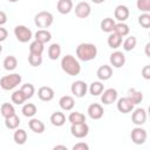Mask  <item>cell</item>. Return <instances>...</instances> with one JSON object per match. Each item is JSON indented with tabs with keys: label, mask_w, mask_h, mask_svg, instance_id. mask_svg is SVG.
<instances>
[{
	"label": "cell",
	"mask_w": 150,
	"mask_h": 150,
	"mask_svg": "<svg viewBox=\"0 0 150 150\" xmlns=\"http://www.w3.org/2000/svg\"><path fill=\"white\" fill-rule=\"evenodd\" d=\"M61 68L69 76H76L81 71V64H80L79 60L75 59L70 54H68V55L62 57V60H61Z\"/></svg>",
	"instance_id": "obj_1"
},
{
	"label": "cell",
	"mask_w": 150,
	"mask_h": 150,
	"mask_svg": "<svg viewBox=\"0 0 150 150\" xmlns=\"http://www.w3.org/2000/svg\"><path fill=\"white\" fill-rule=\"evenodd\" d=\"M97 55V48L93 43H80L76 47V56L80 61H91Z\"/></svg>",
	"instance_id": "obj_2"
},
{
	"label": "cell",
	"mask_w": 150,
	"mask_h": 150,
	"mask_svg": "<svg viewBox=\"0 0 150 150\" xmlns=\"http://www.w3.org/2000/svg\"><path fill=\"white\" fill-rule=\"evenodd\" d=\"M21 75L14 73V74H9V75H5L0 79V87L4 90H12L14 89L16 86H19L21 83Z\"/></svg>",
	"instance_id": "obj_3"
},
{
	"label": "cell",
	"mask_w": 150,
	"mask_h": 150,
	"mask_svg": "<svg viewBox=\"0 0 150 150\" xmlns=\"http://www.w3.org/2000/svg\"><path fill=\"white\" fill-rule=\"evenodd\" d=\"M54 21V18H53V14L47 12V11H42V12H39L35 18H34V22L35 25L41 28V29H45V28H48L49 26H52Z\"/></svg>",
	"instance_id": "obj_4"
},
{
	"label": "cell",
	"mask_w": 150,
	"mask_h": 150,
	"mask_svg": "<svg viewBox=\"0 0 150 150\" xmlns=\"http://www.w3.org/2000/svg\"><path fill=\"white\" fill-rule=\"evenodd\" d=\"M14 35H15V38H16V40L19 42L26 43L32 39L33 33L28 27H26L23 25H19V26H16L14 28Z\"/></svg>",
	"instance_id": "obj_5"
},
{
	"label": "cell",
	"mask_w": 150,
	"mask_h": 150,
	"mask_svg": "<svg viewBox=\"0 0 150 150\" xmlns=\"http://www.w3.org/2000/svg\"><path fill=\"white\" fill-rule=\"evenodd\" d=\"M130 137H131V141L135 144L141 145L146 141V131H145V129L141 128V125H138V127H136L131 130Z\"/></svg>",
	"instance_id": "obj_6"
},
{
	"label": "cell",
	"mask_w": 150,
	"mask_h": 150,
	"mask_svg": "<svg viewBox=\"0 0 150 150\" xmlns=\"http://www.w3.org/2000/svg\"><path fill=\"white\" fill-rule=\"evenodd\" d=\"M70 132L75 138H83L88 135L89 132V127L86 122L80 123V124H71L70 127Z\"/></svg>",
	"instance_id": "obj_7"
},
{
	"label": "cell",
	"mask_w": 150,
	"mask_h": 150,
	"mask_svg": "<svg viewBox=\"0 0 150 150\" xmlns=\"http://www.w3.org/2000/svg\"><path fill=\"white\" fill-rule=\"evenodd\" d=\"M70 90H71V94L75 96V97H83L86 94H87V90H88V86L84 81H75L71 83V87H70Z\"/></svg>",
	"instance_id": "obj_8"
},
{
	"label": "cell",
	"mask_w": 150,
	"mask_h": 150,
	"mask_svg": "<svg viewBox=\"0 0 150 150\" xmlns=\"http://www.w3.org/2000/svg\"><path fill=\"white\" fill-rule=\"evenodd\" d=\"M91 13V8H90V5L86 1H81L79 2L76 6H75V14L77 18L80 19H84V18H88Z\"/></svg>",
	"instance_id": "obj_9"
},
{
	"label": "cell",
	"mask_w": 150,
	"mask_h": 150,
	"mask_svg": "<svg viewBox=\"0 0 150 150\" xmlns=\"http://www.w3.org/2000/svg\"><path fill=\"white\" fill-rule=\"evenodd\" d=\"M102 96H101V102L103 104H111L114 102H116L117 100V90L114 88H109L102 91Z\"/></svg>",
	"instance_id": "obj_10"
},
{
	"label": "cell",
	"mask_w": 150,
	"mask_h": 150,
	"mask_svg": "<svg viewBox=\"0 0 150 150\" xmlns=\"http://www.w3.org/2000/svg\"><path fill=\"white\" fill-rule=\"evenodd\" d=\"M131 121L134 124L136 125H142L145 123L146 121V111L143 108H137L134 110L132 115H131Z\"/></svg>",
	"instance_id": "obj_11"
},
{
	"label": "cell",
	"mask_w": 150,
	"mask_h": 150,
	"mask_svg": "<svg viewBox=\"0 0 150 150\" xmlns=\"http://www.w3.org/2000/svg\"><path fill=\"white\" fill-rule=\"evenodd\" d=\"M104 114L103 107L98 103H93L88 107V115L91 120H100Z\"/></svg>",
	"instance_id": "obj_12"
},
{
	"label": "cell",
	"mask_w": 150,
	"mask_h": 150,
	"mask_svg": "<svg viewBox=\"0 0 150 150\" xmlns=\"http://www.w3.org/2000/svg\"><path fill=\"white\" fill-rule=\"evenodd\" d=\"M117 110L122 114H128L134 110V104L130 102L128 97H121L117 101Z\"/></svg>",
	"instance_id": "obj_13"
},
{
	"label": "cell",
	"mask_w": 150,
	"mask_h": 150,
	"mask_svg": "<svg viewBox=\"0 0 150 150\" xmlns=\"http://www.w3.org/2000/svg\"><path fill=\"white\" fill-rule=\"evenodd\" d=\"M109 60H110L111 66L115 67V68H121L125 63V56H124V54L122 52H118V50L114 52L110 55V59Z\"/></svg>",
	"instance_id": "obj_14"
},
{
	"label": "cell",
	"mask_w": 150,
	"mask_h": 150,
	"mask_svg": "<svg viewBox=\"0 0 150 150\" xmlns=\"http://www.w3.org/2000/svg\"><path fill=\"white\" fill-rule=\"evenodd\" d=\"M129 14H130L129 8L125 5H118V6H116L115 12H114L115 19H117L120 22H124L129 18Z\"/></svg>",
	"instance_id": "obj_15"
},
{
	"label": "cell",
	"mask_w": 150,
	"mask_h": 150,
	"mask_svg": "<svg viewBox=\"0 0 150 150\" xmlns=\"http://www.w3.org/2000/svg\"><path fill=\"white\" fill-rule=\"evenodd\" d=\"M38 96L43 102H49L54 98V90L50 87H41L38 90Z\"/></svg>",
	"instance_id": "obj_16"
},
{
	"label": "cell",
	"mask_w": 150,
	"mask_h": 150,
	"mask_svg": "<svg viewBox=\"0 0 150 150\" xmlns=\"http://www.w3.org/2000/svg\"><path fill=\"white\" fill-rule=\"evenodd\" d=\"M96 75H97L98 80H101V81H107V80H109V79L112 76V69H111L110 66L103 64V66H101V67L97 69Z\"/></svg>",
	"instance_id": "obj_17"
},
{
	"label": "cell",
	"mask_w": 150,
	"mask_h": 150,
	"mask_svg": "<svg viewBox=\"0 0 150 150\" xmlns=\"http://www.w3.org/2000/svg\"><path fill=\"white\" fill-rule=\"evenodd\" d=\"M59 104H60V108H61L62 110L69 111V110H71V109L74 108L75 101H74V98H73L71 96L64 95V96H62V97L59 100Z\"/></svg>",
	"instance_id": "obj_18"
},
{
	"label": "cell",
	"mask_w": 150,
	"mask_h": 150,
	"mask_svg": "<svg viewBox=\"0 0 150 150\" xmlns=\"http://www.w3.org/2000/svg\"><path fill=\"white\" fill-rule=\"evenodd\" d=\"M127 97L130 100V102H131L134 105H135V104H138V103H141V102L143 101V94H142V91H138V90H136V89H134V88H130V89L128 90Z\"/></svg>",
	"instance_id": "obj_19"
},
{
	"label": "cell",
	"mask_w": 150,
	"mask_h": 150,
	"mask_svg": "<svg viewBox=\"0 0 150 150\" xmlns=\"http://www.w3.org/2000/svg\"><path fill=\"white\" fill-rule=\"evenodd\" d=\"M57 12L61 14H68L73 9V1L71 0H59L56 5Z\"/></svg>",
	"instance_id": "obj_20"
},
{
	"label": "cell",
	"mask_w": 150,
	"mask_h": 150,
	"mask_svg": "<svg viewBox=\"0 0 150 150\" xmlns=\"http://www.w3.org/2000/svg\"><path fill=\"white\" fill-rule=\"evenodd\" d=\"M50 123L54 127H62L66 123V116L61 111H55L50 115Z\"/></svg>",
	"instance_id": "obj_21"
},
{
	"label": "cell",
	"mask_w": 150,
	"mask_h": 150,
	"mask_svg": "<svg viewBox=\"0 0 150 150\" xmlns=\"http://www.w3.org/2000/svg\"><path fill=\"white\" fill-rule=\"evenodd\" d=\"M28 125H29V129L32 131H34L35 134H42L45 131V124L42 121L38 120V118H32L29 122H28Z\"/></svg>",
	"instance_id": "obj_22"
},
{
	"label": "cell",
	"mask_w": 150,
	"mask_h": 150,
	"mask_svg": "<svg viewBox=\"0 0 150 150\" xmlns=\"http://www.w3.org/2000/svg\"><path fill=\"white\" fill-rule=\"evenodd\" d=\"M50 39H52V34L47 29H39L35 33V40L39 41V42H41V43H43V45L47 43V42H49Z\"/></svg>",
	"instance_id": "obj_23"
},
{
	"label": "cell",
	"mask_w": 150,
	"mask_h": 150,
	"mask_svg": "<svg viewBox=\"0 0 150 150\" xmlns=\"http://www.w3.org/2000/svg\"><path fill=\"white\" fill-rule=\"evenodd\" d=\"M13 139H14V142L16 143V144H19V145H22V144H25L26 143V141H27V132H26V130H23V129H15V131H14V135H13Z\"/></svg>",
	"instance_id": "obj_24"
},
{
	"label": "cell",
	"mask_w": 150,
	"mask_h": 150,
	"mask_svg": "<svg viewBox=\"0 0 150 150\" xmlns=\"http://www.w3.org/2000/svg\"><path fill=\"white\" fill-rule=\"evenodd\" d=\"M115 34L120 35V36H127L130 32V28L127 23L124 22H118V23H115V27H114V30H112Z\"/></svg>",
	"instance_id": "obj_25"
},
{
	"label": "cell",
	"mask_w": 150,
	"mask_h": 150,
	"mask_svg": "<svg viewBox=\"0 0 150 150\" xmlns=\"http://www.w3.org/2000/svg\"><path fill=\"white\" fill-rule=\"evenodd\" d=\"M107 42H108V46H109L110 48L116 49V48H118V47L122 45V36H120V35H117V34H115V33L112 32V33L108 36Z\"/></svg>",
	"instance_id": "obj_26"
},
{
	"label": "cell",
	"mask_w": 150,
	"mask_h": 150,
	"mask_svg": "<svg viewBox=\"0 0 150 150\" xmlns=\"http://www.w3.org/2000/svg\"><path fill=\"white\" fill-rule=\"evenodd\" d=\"M0 112H1V116H2L4 118H7V117H11V116H13V115L15 114V109H14V107H13L12 103L5 102V103L1 104Z\"/></svg>",
	"instance_id": "obj_27"
},
{
	"label": "cell",
	"mask_w": 150,
	"mask_h": 150,
	"mask_svg": "<svg viewBox=\"0 0 150 150\" xmlns=\"http://www.w3.org/2000/svg\"><path fill=\"white\" fill-rule=\"evenodd\" d=\"M61 55V47L59 43H52L48 48V57L50 60H57Z\"/></svg>",
	"instance_id": "obj_28"
},
{
	"label": "cell",
	"mask_w": 150,
	"mask_h": 150,
	"mask_svg": "<svg viewBox=\"0 0 150 150\" xmlns=\"http://www.w3.org/2000/svg\"><path fill=\"white\" fill-rule=\"evenodd\" d=\"M2 66H4V68H5L6 70H8V71L14 70V69L16 68V66H18V60H16V57H15V56L9 55V56L5 57Z\"/></svg>",
	"instance_id": "obj_29"
},
{
	"label": "cell",
	"mask_w": 150,
	"mask_h": 150,
	"mask_svg": "<svg viewBox=\"0 0 150 150\" xmlns=\"http://www.w3.org/2000/svg\"><path fill=\"white\" fill-rule=\"evenodd\" d=\"M114 27H115V21L111 18H105L101 21V29L104 33H112Z\"/></svg>",
	"instance_id": "obj_30"
},
{
	"label": "cell",
	"mask_w": 150,
	"mask_h": 150,
	"mask_svg": "<svg viewBox=\"0 0 150 150\" xmlns=\"http://www.w3.org/2000/svg\"><path fill=\"white\" fill-rule=\"evenodd\" d=\"M68 121L70 122V124H80V123L86 122V116L79 111H74V112L69 114Z\"/></svg>",
	"instance_id": "obj_31"
},
{
	"label": "cell",
	"mask_w": 150,
	"mask_h": 150,
	"mask_svg": "<svg viewBox=\"0 0 150 150\" xmlns=\"http://www.w3.org/2000/svg\"><path fill=\"white\" fill-rule=\"evenodd\" d=\"M20 124V118L14 114L13 116L11 117H7L5 118V125L7 129H11V130H15Z\"/></svg>",
	"instance_id": "obj_32"
},
{
	"label": "cell",
	"mask_w": 150,
	"mask_h": 150,
	"mask_svg": "<svg viewBox=\"0 0 150 150\" xmlns=\"http://www.w3.org/2000/svg\"><path fill=\"white\" fill-rule=\"evenodd\" d=\"M103 90H104V86H103V83L100 82V81L93 82V83L90 84V87H89V91H90V94H91L93 96H98V95H101Z\"/></svg>",
	"instance_id": "obj_33"
},
{
	"label": "cell",
	"mask_w": 150,
	"mask_h": 150,
	"mask_svg": "<svg viewBox=\"0 0 150 150\" xmlns=\"http://www.w3.org/2000/svg\"><path fill=\"white\" fill-rule=\"evenodd\" d=\"M21 112L23 114L25 117H33V116L36 114V107H35V104H33V103H26V104L22 107Z\"/></svg>",
	"instance_id": "obj_34"
},
{
	"label": "cell",
	"mask_w": 150,
	"mask_h": 150,
	"mask_svg": "<svg viewBox=\"0 0 150 150\" xmlns=\"http://www.w3.org/2000/svg\"><path fill=\"white\" fill-rule=\"evenodd\" d=\"M43 43L39 42V41H33L30 45H29V53H33V54H39V55H42L43 53Z\"/></svg>",
	"instance_id": "obj_35"
},
{
	"label": "cell",
	"mask_w": 150,
	"mask_h": 150,
	"mask_svg": "<svg viewBox=\"0 0 150 150\" xmlns=\"http://www.w3.org/2000/svg\"><path fill=\"white\" fill-rule=\"evenodd\" d=\"M20 90L23 93V95H25L26 100L32 98V97H33V95H34V93H35V88H34V86H33L32 83L22 84V87H21V89H20Z\"/></svg>",
	"instance_id": "obj_36"
},
{
	"label": "cell",
	"mask_w": 150,
	"mask_h": 150,
	"mask_svg": "<svg viewBox=\"0 0 150 150\" xmlns=\"http://www.w3.org/2000/svg\"><path fill=\"white\" fill-rule=\"evenodd\" d=\"M136 43H137L136 38L131 35V36H129V38H127L124 40V42H123V49L125 52H131L136 47Z\"/></svg>",
	"instance_id": "obj_37"
},
{
	"label": "cell",
	"mask_w": 150,
	"mask_h": 150,
	"mask_svg": "<svg viewBox=\"0 0 150 150\" xmlns=\"http://www.w3.org/2000/svg\"><path fill=\"white\" fill-rule=\"evenodd\" d=\"M26 101V97L23 95V93L19 89V90H15L13 94H12V102L15 103V104H22L23 102Z\"/></svg>",
	"instance_id": "obj_38"
},
{
	"label": "cell",
	"mask_w": 150,
	"mask_h": 150,
	"mask_svg": "<svg viewBox=\"0 0 150 150\" xmlns=\"http://www.w3.org/2000/svg\"><path fill=\"white\" fill-rule=\"evenodd\" d=\"M28 62H29V64H30V66H33V67H39V66L42 63V56H41V55H39V54L29 53Z\"/></svg>",
	"instance_id": "obj_39"
},
{
	"label": "cell",
	"mask_w": 150,
	"mask_h": 150,
	"mask_svg": "<svg viewBox=\"0 0 150 150\" xmlns=\"http://www.w3.org/2000/svg\"><path fill=\"white\" fill-rule=\"evenodd\" d=\"M138 23L143 28H149L150 27V14L149 13H143L138 16Z\"/></svg>",
	"instance_id": "obj_40"
},
{
	"label": "cell",
	"mask_w": 150,
	"mask_h": 150,
	"mask_svg": "<svg viewBox=\"0 0 150 150\" xmlns=\"http://www.w3.org/2000/svg\"><path fill=\"white\" fill-rule=\"evenodd\" d=\"M136 6L141 12L148 13L150 11V0H137Z\"/></svg>",
	"instance_id": "obj_41"
},
{
	"label": "cell",
	"mask_w": 150,
	"mask_h": 150,
	"mask_svg": "<svg viewBox=\"0 0 150 150\" xmlns=\"http://www.w3.org/2000/svg\"><path fill=\"white\" fill-rule=\"evenodd\" d=\"M73 150H89V145L84 142H79L73 145Z\"/></svg>",
	"instance_id": "obj_42"
},
{
	"label": "cell",
	"mask_w": 150,
	"mask_h": 150,
	"mask_svg": "<svg viewBox=\"0 0 150 150\" xmlns=\"http://www.w3.org/2000/svg\"><path fill=\"white\" fill-rule=\"evenodd\" d=\"M142 76L145 79V80H150V66H145L143 69H142Z\"/></svg>",
	"instance_id": "obj_43"
},
{
	"label": "cell",
	"mask_w": 150,
	"mask_h": 150,
	"mask_svg": "<svg viewBox=\"0 0 150 150\" xmlns=\"http://www.w3.org/2000/svg\"><path fill=\"white\" fill-rule=\"evenodd\" d=\"M8 36V32L6 30V28H4L2 26H0V42L5 41Z\"/></svg>",
	"instance_id": "obj_44"
},
{
	"label": "cell",
	"mask_w": 150,
	"mask_h": 150,
	"mask_svg": "<svg viewBox=\"0 0 150 150\" xmlns=\"http://www.w3.org/2000/svg\"><path fill=\"white\" fill-rule=\"evenodd\" d=\"M7 22V15L4 11H0V26L5 25Z\"/></svg>",
	"instance_id": "obj_45"
},
{
	"label": "cell",
	"mask_w": 150,
	"mask_h": 150,
	"mask_svg": "<svg viewBox=\"0 0 150 150\" xmlns=\"http://www.w3.org/2000/svg\"><path fill=\"white\" fill-rule=\"evenodd\" d=\"M54 150H57V149H62V150H67V146L66 145H55L54 148H53Z\"/></svg>",
	"instance_id": "obj_46"
},
{
	"label": "cell",
	"mask_w": 150,
	"mask_h": 150,
	"mask_svg": "<svg viewBox=\"0 0 150 150\" xmlns=\"http://www.w3.org/2000/svg\"><path fill=\"white\" fill-rule=\"evenodd\" d=\"M149 47H150V43H146V46H145V54L149 56Z\"/></svg>",
	"instance_id": "obj_47"
},
{
	"label": "cell",
	"mask_w": 150,
	"mask_h": 150,
	"mask_svg": "<svg viewBox=\"0 0 150 150\" xmlns=\"http://www.w3.org/2000/svg\"><path fill=\"white\" fill-rule=\"evenodd\" d=\"M94 4H102V2H104L105 0H91Z\"/></svg>",
	"instance_id": "obj_48"
},
{
	"label": "cell",
	"mask_w": 150,
	"mask_h": 150,
	"mask_svg": "<svg viewBox=\"0 0 150 150\" xmlns=\"http://www.w3.org/2000/svg\"><path fill=\"white\" fill-rule=\"evenodd\" d=\"M9 2H16V1H19V0H8Z\"/></svg>",
	"instance_id": "obj_49"
},
{
	"label": "cell",
	"mask_w": 150,
	"mask_h": 150,
	"mask_svg": "<svg viewBox=\"0 0 150 150\" xmlns=\"http://www.w3.org/2000/svg\"><path fill=\"white\" fill-rule=\"evenodd\" d=\"M1 52H2V46L0 45V54H1Z\"/></svg>",
	"instance_id": "obj_50"
}]
</instances>
